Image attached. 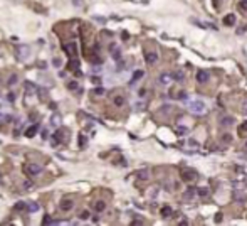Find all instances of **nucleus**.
<instances>
[{"label":"nucleus","instance_id":"1","mask_svg":"<svg viewBox=\"0 0 247 226\" xmlns=\"http://www.w3.org/2000/svg\"><path fill=\"white\" fill-rule=\"evenodd\" d=\"M42 165L40 164H34V162H29V164L24 165V172H25L27 176H30V177H35V176H39L40 172H42Z\"/></svg>","mask_w":247,"mask_h":226},{"label":"nucleus","instance_id":"2","mask_svg":"<svg viewBox=\"0 0 247 226\" xmlns=\"http://www.w3.org/2000/svg\"><path fill=\"white\" fill-rule=\"evenodd\" d=\"M188 108H190V111L195 113V115H202V113H205L207 106H205V103L200 101V100H194V101L188 103Z\"/></svg>","mask_w":247,"mask_h":226},{"label":"nucleus","instance_id":"3","mask_svg":"<svg viewBox=\"0 0 247 226\" xmlns=\"http://www.w3.org/2000/svg\"><path fill=\"white\" fill-rule=\"evenodd\" d=\"M180 176L185 182H192L194 179H197V171L190 169V167H182L180 169Z\"/></svg>","mask_w":247,"mask_h":226},{"label":"nucleus","instance_id":"4","mask_svg":"<svg viewBox=\"0 0 247 226\" xmlns=\"http://www.w3.org/2000/svg\"><path fill=\"white\" fill-rule=\"evenodd\" d=\"M62 49H64V52H66L69 57H76V54H77V46H76V42H66V44H62Z\"/></svg>","mask_w":247,"mask_h":226},{"label":"nucleus","instance_id":"5","mask_svg":"<svg viewBox=\"0 0 247 226\" xmlns=\"http://www.w3.org/2000/svg\"><path fill=\"white\" fill-rule=\"evenodd\" d=\"M59 208H61V209H62L64 213L71 211V209L74 208V199H71V198L62 199V201H61V204H59Z\"/></svg>","mask_w":247,"mask_h":226},{"label":"nucleus","instance_id":"6","mask_svg":"<svg viewBox=\"0 0 247 226\" xmlns=\"http://www.w3.org/2000/svg\"><path fill=\"white\" fill-rule=\"evenodd\" d=\"M39 128H40V125H39V123L30 125V127H29V128L25 130V137H27V138H32L34 135H35V133L39 132Z\"/></svg>","mask_w":247,"mask_h":226},{"label":"nucleus","instance_id":"7","mask_svg":"<svg viewBox=\"0 0 247 226\" xmlns=\"http://www.w3.org/2000/svg\"><path fill=\"white\" fill-rule=\"evenodd\" d=\"M232 199H234V201H237V203H246V201H247L246 194H244L242 191H237V189H235V191H232Z\"/></svg>","mask_w":247,"mask_h":226},{"label":"nucleus","instance_id":"8","mask_svg":"<svg viewBox=\"0 0 247 226\" xmlns=\"http://www.w3.org/2000/svg\"><path fill=\"white\" fill-rule=\"evenodd\" d=\"M24 88H25V91L29 93V95H34V93H37V91H39V88H37L32 81H25V83H24Z\"/></svg>","mask_w":247,"mask_h":226},{"label":"nucleus","instance_id":"9","mask_svg":"<svg viewBox=\"0 0 247 226\" xmlns=\"http://www.w3.org/2000/svg\"><path fill=\"white\" fill-rule=\"evenodd\" d=\"M172 79H173V76L170 74V73H161L160 78H158V83H161V84H170Z\"/></svg>","mask_w":247,"mask_h":226},{"label":"nucleus","instance_id":"10","mask_svg":"<svg viewBox=\"0 0 247 226\" xmlns=\"http://www.w3.org/2000/svg\"><path fill=\"white\" fill-rule=\"evenodd\" d=\"M208 78H210V74H208L207 71H203V69L197 73V81H198V83H207Z\"/></svg>","mask_w":247,"mask_h":226},{"label":"nucleus","instance_id":"11","mask_svg":"<svg viewBox=\"0 0 247 226\" xmlns=\"http://www.w3.org/2000/svg\"><path fill=\"white\" fill-rule=\"evenodd\" d=\"M195 194H197V189H195V187H188L187 191L183 192V198L187 199V201H190V199L195 198Z\"/></svg>","mask_w":247,"mask_h":226},{"label":"nucleus","instance_id":"12","mask_svg":"<svg viewBox=\"0 0 247 226\" xmlns=\"http://www.w3.org/2000/svg\"><path fill=\"white\" fill-rule=\"evenodd\" d=\"M67 69H71V71H77V69H79V61H77L76 57H71V61L67 62Z\"/></svg>","mask_w":247,"mask_h":226},{"label":"nucleus","instance_id":"13","mask_svg":"<svg viewBox=\"0 0 247 226\" xmlns=\"http://www.w3.org/2000/svg\"><path fill=\"white\" fill-rule=\"evenodd\" d=\"M27 54H29V46H19V59H25Z\"/></svg>","mask_w":247,"mask_h":226},{"label":"nucleus","instance_id":"14","mask_svg":"<svg viewBox=\"0 0 247 226\" xmlns=\"http://www.w3.org/2000/svg\"><path fill=\"white\" fill-rule=\"evenodd\" d=\"M59 125H61V115L59 113H54L52 117H51V127H56V128H57Z\"/></svg>","mask_w":247,"mask_h":226},{"label":"nucleus","instance_id":"15","mask_svg":"<svg viewBox=\"0 0 247 226\" xmlns=\"http://www.w3.org/2000/svg\"><path fill=\"white\" fill-rule=\"evenodd\" d=\"M224 24H225V26H234L235 24V15L234 14L225 15V17H224Z\"/></svg>","mask_w":247,"mask_h":226},{"label":"nucleus","instance_id":"16","mask_svg":"<svg viewBox=\"0 0 247 226\" xmlns=\"http://www.w3.org/2000/svg\"><path fill=\"white\" fill-rule=\"evenodd\" d=\"M104 209H106V203H104V201H98V203L94 204V211L96 213H103Z\"/></svg>","mask_w":247,"mask_h":226},{"label":"nucleus","instance_id":"17","mask_svg":"<svg viewBox=\"0 0 247 226\" xmlns=\"http://www.w3.org/2000/svg\"><path fill=\"white\" fill-rule=\"evenodd\" d=\"M172 214H173V211H172L170 206H163V208H161V216H163V218H170Z\"/></svg>","mask_w":247,"mask_h":226},{"label":"nucleus","instance_id":"18","mask_svg":"<svg viewBox=\"0 0 247 226\" xmlns=\"http://www.w3.org/2000/svg\"><path fill=\"white\" fill-rule=\"evenodd\" d=\"M156 59H158L156 52H148V54H146V62H148V64H153V62H156Z\"/></svg>","mask_w":247,"mask_h":226},{"label":"nucleus","instance_id":"19","mask_svg":"<svg viewBox=\"0 0 247 226\" xmlns=\"http://www.w3.org/2000/svg\"><path fill=\"white\" fill-rule=\"evenodd\" d=\"M232 123H234V118H232V117H224L220 120L222 127H229V125H232Z\"/></svg>","mask_w":247,"mask_h":226},{"label":"nucleus","instance_id":"20","mask_svg":"<svg viewBox=\"0 0 247 226\" xmlns=\"http://www.w3.org/2000/svg\"><path fill=\"white\" fill-rule=\"evenodd\" d=\"M111 51H113V59L120 61V59H121V51H120V49L116 51V46H114V44H111Z\"/></svg>","mask_w":247,"mask_h":226},{"label":"nucleus","instance_id":"21","mask_svg":"<svg viewBox=\"0 0 247 226\" xmlns=\"http://www.w3.org/2000/svg\"><path fill=\"white\" fill-rule=\"evenodd\" d=\"M148 176H150L148 169H141V171L136 172V177H138V179H148Z\"/></svg>","mask_w":247,"mask_h":226},{"label":"nucleus","instance_id":"22","mask_svg":"<svg viewBox=\"0 0 247 226\" xmlns=\"http://www.w3.org/2000/svg\"><path fill=\"white\" fill-rule=\"evenodd\" d=\"M17 79H19V76L13 73V74L8 76V79H7V84H8V86H13V84H17Z\"/></svg>","mask_w":247,"mask_h":226},{"label":"nucleus","instance_id":"23","mask_svg":"<svg viewBox=\"0 0 247 226\" xmlns=\"http://www.w3.org/2000/svg\"><path fill=\"white\" fill-rule=\"evenodd\" d=\"M27 209L30 213H35V211H39L40 209V206L37 204V203H27Z\"/></svg>","mask_w":247,"mask_h":226},{"label":"nucleus","instance_id":"24","mask_svg":"<svg viewBox=\"0 0 247 226\" xmlns=\"http://www.w3.org/2000/svg\"><path fill=\"white\" fill-rule=\"evenodd\" d=\"M143 74H145L143 71H134V74H133V78H131V83H129V84H134L140 78H143Z\"/></svg>","mask_w":247,"mask_h":226},{"label":"nucleus","instance_id":"25","mask_svg":"<svg viewBox=\"0 0 247 226\" xmlns=\"http://www.w3.org/2000/svg\"><path fill=\"white\" fill-rule=\"evenodd\" d=\"M197 194L202 196V198H207L208 196V187H198V189H197Z\"/></svg>","mask_w":247,"mask_h":226},{"label":"nucleus","instance_id":"26","mask_svg":"<svg viewBox=\"0 0 247 226\" xmlns=\"http://www.w3.org/2000/svg\"><path fill=\"white\" fill-rule=\"evenodd\" d=\"M172 76H173V79H177V81H183V78H185V74L182 71H175V73H172Z\"/></svg>","mask_w":247,"mask_h":226},{"label":"nucleus","instance_id":"27","mask_svg":"<svg viewBox=\"0 0 247 226\" xmlns=\"http://www.w3.org/2000/svg\"><path fill=\"white\" fill-rule=\"evenodd\" d=\"M87 144V137L86 135H79V149H86Z\"/></svg>","mask_w":247,"mask_h":226},{"label":"nucleus","instance_id":"28","mask_svg":"<svg viewBox=\"0 0 247 226\" xmlns=\"http://www.w3.org/2000/svg\"><path fill=\"white\" fill-rule=\"evenodd\" d=\"M114 105H116V106H123V105H125V98H123V96H116V98H114Z\"/></svg>","mask_w":247,"mask_h":226},{"label":"nucleus","instance_id":"29","mask_svg":"<svg viewBox=\"0 0 247 226\" xmlns=\"http://www.w3.org/2000/svg\"><path fill=\"white\" fill-rule=\"evenodd\" d=\"M67 88L71 89V91H76V89L79 88V84H77V81H71L69 84H67Z\"/></svg>","mask_w":247,"mask_h":226},{"label":"nucleus","instance_id":"30","mask_svg":"<svg viewBox=\"0 0 247 226\" xmlns=\"http://www.w3.org/2000/svg\"><path fill=\"white\" fill-rule=\"evenodd\" d=\"M15 209H17V211H22V209H27V203H17V204H15Z\"/></svg>","mask_w":247,"mask_h":226},{"label":"nucleus","instance_id":"31","mask_svg":"<svg viewBox=\"0 0 247 226\" xmlns=\"http://www.w3.org/2000/svg\"><path fill=\"white\" fill-rule=\"evenodd\" d=\"M222 142H225V144H230V142H232V135H229V133H225V135L222 137Z\"/></svg>","mask_w":247,"mask_h":226},{"label":"nucleus","instance_id":"32","mask_svg":"<svg viewBox=\"0 0 247 226\" xmlns=\"http://www.w3.org/2000/svg\"><path fill=\"white\" fill-rule=\"evenodd\" d=\"M22 187H24V189H32V182H30V181H24V182H22Z\"/></svg>","mask_w":247,"mask_h":226},{"label":"nucleus","instance_id":"33","mask_svg":"<svg viewBox=\"0 0 247 226\" xmlns=\"http://www.w3.org/2000/svg\"><path fill=\"white\" fill-rule=\"evenodd\" d=\"M244 132H247V120H246V122H244V123L241 125V127H239V133H241V135L244 133Z\"/></svg>","mask_w":247,"mask_h":226},{"label":"nucleus","instance_id":"34","mask_svg":"<svg viewBox=\"0 0 247 226\" xmlns=\"http://www.w3.org/2000/svg\"><path fill=\"white\" fill-rule=\"evenodd\" d=\"M239 9L241 10H247V0H242L241 4H239Z\"/></svg>","mask_w":247,"mask_h":226},{"label":"nucleus","instance_id":"35","mask_svg":"<svg viewBox=\"0 0 247 226\" xmlns=\"http://www.w3.org/2000/svg\"><path fill=\"white\" fill-rule=\"evenodd\" d=\"M93 95H104V88H96L93 91Z\"/></svg>","mask_w":247,"mask_h":226},{"label":"nucleus","instance_id":"36","mask_svg":"<svg viewBox=\"0 0 247 226\" xmlns=\"http://www.w3.org/2000/svg\"><path fill=\"white\" fill-rule=\"evenodd\" d=\"M177 133H178V135H183V133H187V128H185V127H178V128H177Z\"/></svg>","mask_w":247,"mask_h":226},{"label":"nucleus","instance_id":"37","mask_svg":"<svg viewBox=\"0 0 247 226\" xmlns=\"http://www.w3.org/2000/svg\"><path fill=\"white\" fill-rule=\"evenodd\" d=\"M89 218V211H82L81 213V219H87Z\"/></svg>","mask_w":247,"mask_h":226},{"label":"nucleus","instance_id":"38","mask_svg":"<svg viewBox=\"0 0 247 226\" xmlns=\"http://www.w3.org/2000/svg\"><path fill=\"white\" fill-rule=\"evenodd\" d=\"M49 223H56V221H52L51 216H46V218H44V225H49Z\"/></svg>","mask_w":247,"mask_h":226},{"label":"nucleus","instance_id":"39","mask_svg":"<svg viewBox=\"0 0 247 226\" xmlns=\"http://www.w3.org/2000/svg\"><path fill=\"white\" fill-rule=\"evenodd\" d=\"M177 98H180V100H185V98H187V93H185V91H182V93H178V96H177Z\"/></svg>","mask_w":247,"mask_h":226},{"label":"nucleus","instance_id":"40","mask_svg":"<svg viewBox=\"0 0 247 226\" xmlns=\"http://www.w3.org/2000/svg\"><path fill=\"white\" fill-rule=\"evenodd\" d=\"M7 100H8V101H13V100H15V95H13V93H8V95H7Z\"/></svg>","mask_w":247,"mask_h":226},{"label":"nucleus","instance_id":"41","mask_svg":"<svg viewBox=\"0 0 247 226\" xmlns=\"http://www.w3.org/2000/svg\"><path fill=\"white\" fill-rule=\"evenodd\" d=\"M134 108H136V110H141V108H145V103H136V105H134Z\"/></svg>","mask_w":247,"mask_h":226},{"label":"nucleus","instance_id":"42","mask_svg":"<svg viewBox=\"0 0 247 226\" xmlns=\"http://www.w3.org/2000/svg\"><path fill=\"white\" fill-rule=\"evenodd\" d=\"M222 221V214L219 213V214H215V223H220Z\"/></svg>","mask_w":247,"mask_h":226},{"label":"nucleus","instance_id":"43","mask_svg":"<svg viewBox=\"0 0 247 226\" xmlns=\"http://www.w3.org/2000/svg\"><path fill=\"white\" fill-rule=\"evenodd\" d=\"M54 66H56V68H59V66H61V59H54Z\"/></svg>","mask_w":247,"mask_h":226},{"label":"nucleus","instance_id":"44","mask_svg":"<svg viewBox=\"0 0 247 226\" xmlns=\"http://www.w3.org/2000/svg\"><path fill=\"white\" fill-rule=\"evenodd\" d=\"M242 111H244V113H247V100L244 101V105H242Z\"/></svg>","mask_w":247,"mask_h":226},{"label":"nucleus","instance_id":"45","mask_svg":"<svg viewBox=\"0 0 247 226\" xmlns=\"http://www.w3.org/2000/svg\"><path fill=\"white\" fill-rule=\"evenodd\" d=\"M121 37H123V39H128L129 35H128V32H123V34H121Z\"/></svg>","mask_w":247,"mask_h":226},{"label":"nucleus","instance_id":"46","mask_svg":"<svg viewBox=\"0 0 247 226\" xmlns=\"http://www.w3.org/2000/svg\"><path fill=\"white\" fill-rule=\"evenodd\" d=\"M93 81L96 83V84H99V83H101V79H99V78H93Z\"/></svg>","mask_w":247,"mask_h":226},{"label":"nucleus","instance_id":"47","mask_svg":"<svg viewBox=\"0 0 247 226\" xmlns=\"http://www.w3.org/2000/svg\"><path fill=\"white\" fill-rule=\"evenodd\" d=\"M47 135H49V133H47V130L42 132V138H47Z\"/></svg>","mask_w":247,"mask_h":226},{"label":"nucleus","instance_id":"48","mask_svg":"<svg viewBox=\"0 0 247 226\" xmlns=\"http://www.w3.org/2000/svg\"><path fill=\"white\" fill-rule=\"evenodd\" d=\"M246 147H247V144H246Z\"/></svg>","mask_w":247,"mask_h":226}]
</instances>
